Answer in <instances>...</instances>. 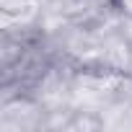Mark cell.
Listing matches in <instances>:
<instances>
[{
    "label": "cell",
    "mask_w": 132,
    "mask_h": 132,
    "mask_svg": "<svg viewBox=\"0 0 132 132\" xmlns=\"http://www.w3.org/2000/svg\"><path fill=\"white\" fill-rule=\"evenodd\" d=\"M122 29H124V42H127V75H132V18L122 16Z\"/></svg>",
    "instance_id": "7a4b0ae2"
},
{
    "label": "cell",
    "mask_w": 132,
    "mask_h": 132,
    "mask_svg": "<svg viewBox=\"0 0 132 132\" xmlns=\"http://www.w3.org/2000/svg\"><path fill=\"white\" fill-rule=\"evenodd\" d=\"M111 3H114V8L119 11V16L132 18V0H111Z\"/></svg>",
    "instance_id": "3957f363"
},
{
    "label": "cell",
    "mask_w": 132,
    "mask_h": 132,
    "mask_svg": "<svg viewBox=\"0 0 132 132\" xmlns=\"http://www.w3.org/2000/svg\"><path fill=\"white\" fill-rule=\"evenodd\" d=\"M49 119V111L31 96H5L0 109V129L3 132H21V129H44Z\"/></svg>",
    "instance_id": "6da1fadb"
}]
</instances>
